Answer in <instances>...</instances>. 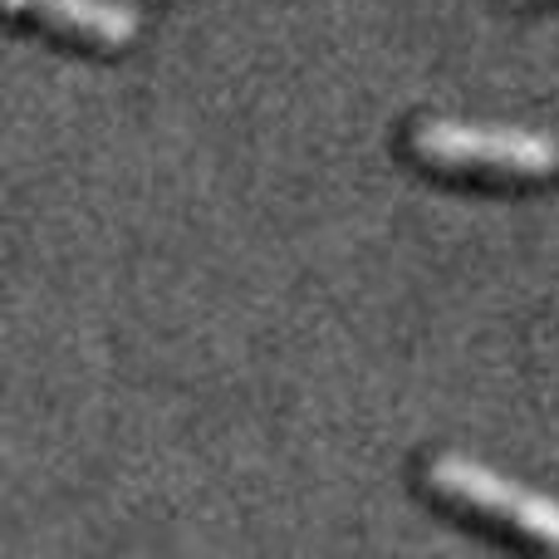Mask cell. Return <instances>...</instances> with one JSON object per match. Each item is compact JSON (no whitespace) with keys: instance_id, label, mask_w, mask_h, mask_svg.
Listing matches in <instances>:
<instances>
[{"instance_id":"1","label":"cell","mask_w":559,"mask_h":559,"mask_svg":"<svg viewBox=\"0 0 559 559\" xmlns=\"http://www.w3.org/2000/svg\"><path fill=\"white\" fill-rule=\"evenodd\" d=\"M417 163L442 173L511 177V182H540L559 173V143L531 128L476 123V118H423L407 133Z\"/></svg>"},{"instance_id":"2","label":"cell","mask_w":559,"mask_h":559,"mask_svg":"<svg viewBox=\"0 0 559 559\" xmlns=\"http://www.w3.org/2000/svg\"><path fill=\"white\" fill-rule=\"evenodd\" d=\"M427 486L437 496H447V501L466 506V511L491 515L496 525L525 535V540L559 550V501L535 491V486L515 481V476L491 472V466L472 462L462 452H442L427 462Z\"/></svg>"},{"instance_id":"3","label":"cell","mask_w":559,"mask_h":559,"mask_svg":"<svg viewBox=\"0 0 559 559\" xmlns=\"http://www.w3.org/2000/svg\"><path fill=\"white\" fill-rule=\"evenodd\" d=\"M25 10L45 25L98 39V45H128L138 35V10L118 5V0H25Z\"/></svg>"},{"instance_id":"4","label":"cell","mask_w":559,"mask_h":559,"mask_svg":"<svg viewBox=\"0 0 559 559\" xmlns=\"http://www.w3.org/2000/svg\"><path fill=\"white\" fill-rule=\"evenodd\" d=\"M5 10L10 15H25V0H5Z\"/></svg>"}]
</instances>
